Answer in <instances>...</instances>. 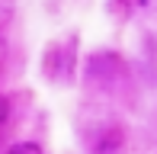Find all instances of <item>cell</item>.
<instances>
[{
    "label": "cell",
    "instance_id": "1",
    "mask_svg": "<svg viewBox=\"0 0 157 154\" xmlns=\"http://www.w3.org/2000/svg\"><path fill=\"white\" fill-rule=\"evenodd\" d=\"M6 154H42V148L35 141H19V144H13Z\"/></svg>",
    "mask_w": 157,
    "mask_h": 154
},
{
    "label": "cell",
    "instance_id": "2",
    "mask_svg": "<svg viewBox=\"0 0 157 154\" xmlns=\"http://www.w3.org/2000/svg\"><path fill=\"white\" fill-rule=\"evenodd\" d=\"M10 116V103H6V96H0V122Z\"/></svg>",
    "mask_w": 157,
    "mask_h": 154
},
{
    "label": "cell",
    "instance_id": "3",
    "mask_svg": "<svg viewBox=\"0 0 157 154\" xmlns=\"http://www.w3.org/2000/svg\"><path fill=\"white\" fill-rule=\"evenodd\" d=\"M3 61H6V39L0 36V67H3Z\"/></svg>",
    "mask_w": 157,
    "mask_h": 154
}]
</instances>
